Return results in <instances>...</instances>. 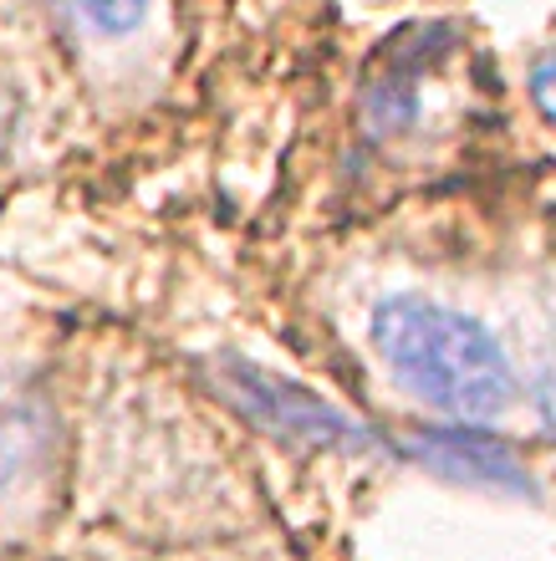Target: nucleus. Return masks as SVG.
I'll return each mask as SVG.
<instances>
[{"mask_svg":"<svg viewBox=\"0 0 556 561\" xmlns=\"http://www.w3.org/2000/svg\"><path fill=\"white\" fill-rule=\"evenodd\" d=\"M536 194H542V199H546V209H552V215H556V169H552V174H542V179H536Z\"/></svg>","mask_w":556,"mask_h":561,"instance_id":"obj_6","label":"nucleus"},{"mask_svg":"<svg viewBox=\"0 0 556 561\" xmlns=\"http://www.w3.org/2000/svg\"><path fill=\"white\" fill-rule=\"evenodd\" d=\"M57 434L42 388H0V541H21L57 501Z\"/></svg>","mask_w":556,"mask_h":561,"instance_id":"obj_3","label":"nucleus"},{"mask_svg":"<svg viewBox=\"0 0 556 561\" xmlns=\"http://www.w3.org/2000/svg\"><path fill=\"white\" fill-rule=\"evenodd\" d=\"M521 92H526L531 118L556 138V42H546V46L531 51L526 72H521Z\"/></svg>","mask_w":556,"mask_h":561,"instance_id":"obj_5","label":"nucleus"},{"mask_svg":"<svg viewBox=\"0 0 556 561\" xmlns=\"http://www.w3.org/2000/svg\"><path fill=\"white\" fill-rule=\"evenodd\" d=\"M307 307L352 383L413 455L511 495L556 459V215L531 194L506 225L424 205L342 236Z\"/></svg>","mask_w":556,"mask_h":561,"instance_id":"obj_1","label":"nucleus"},{"mask_svg":"<svg viewBox=\"0 0 556 561\" xmlns=\"http://www.w3.org/2000/svg\"><path fill=\"white\" fill-rule=\"evenodd\" d=\"M496 107L500 98L490 92V72L465 36H454L450 26L409 31L383 51L363 82V153L378 159L388 174L424 169L429 184L454 144H475Z\"/></svg>","mask_w":556,"mask_h":561,"instance_id":"obj_2","label":"nucleus"},{"mask_svg":"<svg viewBox=\"0 0 556 561\" xmlns=\"http://www.w3.org/2000/svg\"><path fill=\"white\" fill-rule=\"evenodd\" d=\"M57 11L103 57H133L163 31V0H57Z\"/></svg>","mask_w":556,"mask_h":561,"instance_id":"obj_4","label":"nucleus"}]
</instances>
